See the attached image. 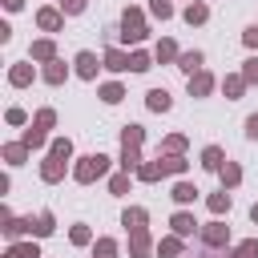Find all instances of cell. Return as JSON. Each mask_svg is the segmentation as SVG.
I'll return each mask as SVG.
<instances>
[{"label":"cell","mask_w":258,"mask_h":258,"mask_svg":"<svg viewBox=\"0 0 258 258\" xmlns=\"http://www.w3.org/2000/svg\"><path fill=\"white\" fill-rule=\"evenodd\" d=\"M105 69H113V73H125V69H129V56H125L121 48H109V52H105Z\"/></svg>","instance_id":"obj_14"},{"label":"cell","mask_w":258,"mask_h":258,"mask_svg":"<svg viewBox=\"0 0 258 258\" xmlns=\"http://www.w3.org/2000/svg\"><path fill=\"white\" fill-rule=\"evenodd\" d=\"M242 77H246V85H258V56H250L242 64Z\"/></svg>","instance_id":"obj_38"},{"label":"cell","mask_w":258,"mask_h":258,"mask_svg":"<svg viewBox=\"0 0 258 258\" xmlns=\"http://www.w3.org/2000/svg\"><path fill=\"white\" fill-rule=\"evenodd\" d=\"M145 105H149L153 113H169V109H173V97H169L165 89H149V93H145Z\"/></svg>","instance_id":"obj_5"},{"label":"cell","mask_w":258,"mask_h":258,"mask_svg":"<svg viewBox=\"0 0 258 258\" xmlns=\"http://www.w3.org/2000/svg\"><path fill=\"white\" fill-rule=\"evenodd\" d=\"M48 153H56V157H73V141H69V137H56Z\"/></svg>","instance_id":"obj_37"},{"label":"cell","mask_w":258,"mask_h":258,"mask_svg":"<svg viewBox=\"0 0 258 258\" xmlns=\"http://www.w3.org/2000/svg\"><path fill=\"white\" fill-rule=\"evenodd\" d=\"M206 16H210V8H206V4H198V0L185 8V24H206Z\"/></svg>","instance_id":"obj_21"},{"label":"cell","mask_w":258,"mask_h":258,"mask_svg":"<svg viewBox=\"0 0 258 258\" xmlns=\"http://www.w3.org/2000/svg\"><path fill=\"white\" fill-rule=\"evenodd\" d=\"M246 137H254V141H258V113H250V117H246Z\"/></svg>","instance_id":"obj_47"},{"label":"cell","mask_w":258,"mask_h":258,"mask_svg":"<svg viewBox=\"0 0 258 258\" xmlns=\"http://www.w3.org/2000/svg\"><path fill=\"white\" fill-rule=\"evenodd\" d=\"M157 165H161V173H181V169H185V157H181V153H169V157H161Z\"/></svg>","instance_id":"obj_25"},{"label":"cell","mask_w":258,"mask_h":258,"mask_svg":"<svg viewBox=\"0 0 258 258\" xmlns=\"http://www.w3.org/2000/svg\"><path fill=\"white\" fill-rule=\"evenodd\" d=\"M169 226H173V234H181V238H189V234H198V222H194V214H185V210H177Z\"/></svg>","instance_id":"obj_6"},{"label":"cell","mask_w":258,"mask_h":258,"mask_svg":"<svg viewBox=\"0 0 258 258\" xmlns=\"http://www.w3.org/2000/svg\"><path fill=\"white\" fill-rule=\"evenodd\" d=\"M4 117H8V125H24V109H8Z\"/></svg>","instance_id":"obj_48"},{"label":"cell","mask_w":258,"mask_h":258,"mask_svg":"<svg viewBox=\"0 0 258 258\" xmlns=\"http://www.w3.org/2000/svg\"><path fill=\"white\" fill-rule=\"evenodd\" d=\"M4 157H8V165H20L24 157H28V145L20 141V145H4Z\"/></svg>","instance_id":"obj_29"},{"label":"cell","mask_w":258,"mask_h":258,"mask_svg":"<svg viewBox=\"0 0 258 258\" xmlns=\"http://www.w3.org/2000/svg\"><path fill=\"white\" fill-rule=\"evenodd\" d=\"M165 149H169V153H181V149H185V137H177V133L165 137Z\"/></svg>","instance_id":"obj_44"},{"label":"cell","mask_w":258,"mask_h":258,"mask_svg":"<svg viewBox=\"0 0 258 258\" xmlns=\"http://www.w3.org/2000/svg\"><path fill=\"white\" fill-rule=\"evenodd\" d=\"M8 81L20 89V85H28L32 81V64H12V73H8Z\"/></svg>","instance_id":"obj_22"},{"label":"cell","mask_w":258,"mask_h":258,"mask_svg":"<svg viewBox=\"0 0 258 258\" xmlns=\"http://www.w3.org/2000/svg\"><path fill=\"white\" fill-rule=\"evenodd\" d=\"M121 226H125V230H133V234H137V230H145V210H137V206H133V210H125Z\"/></svg>","instance_id":"obj_18"},{"label":"cell","mask_w":258,"mask_h":258,"mask_svg":"<svg viewBox=\"0 0 258 258\" xmlns=\"http://www.w3.org/2000/svg\"><path fill=\"white\" fill-rule=\"evenodd\" d=\"M73 64H77V77H85V81H93V77H97V56H93V52H77V60H73Z\"/></svg>","instance_id":"obj_7"},{"label":"cell","mask_w":258,"mask_h":258,"mask_svg":"<svg viewBox=\"0 0 258 258\" xmlns=\"http://www.w3.org/2000/svg\"><path fill=\"white\" fill-rule=\"evenodd\" d=\"M141 141H145V129H141V125H125V129H121V145L141 149Z\"/></svg>","instance_id":"obj_17"},{"label":"cell","mask_w":258,"mask_h":258,"mask_svg":"<svg viewBox=\"0 0 258 258\" xmlns=\"http://www.w3.org/2000/svg\"><path fill=\"white\" fill-rule=\"evenodd\" d=\"M242 40H246V48H258V24H250V28L242 32Z\"/></svg>","instance_id":"obj_46"},{"label":"cell","mask_w":258,"mask_h":258,"mask_svg":"<svg viewBox=\"0 0 258 258\" xmlns=\"http://www.w3.org/2000/svg\"><path fill=\"white\" fill-rule=\"evenodd\" d=\"M52 230H56V222H52V214H48V210H44V214H40V218H36V222H32V234H36V238H48V234H52Z\"/></svg>","instance_id":"obj_20"},{"label":"cell","mask_w":258,"mask_h":258,"mask_svg":"<svg viewBox=\"0 0 258 258\" xmlns=\"http://www.w3.org/2000/svg\"><path fill=\"white\" fill-rule=\"evenodd\" d=\"M230 258H258V242H254V238H250V242H242V246H238Z\"/></svg>","instance_id":"obj_39"},{"label":"cell","mask_w":258,"mask_h":258,"mask_svg":"<svg viewBox=\"0 0 258 258\" xmlns=\"http://www.w3.org/2000/svg\"><path fill=\"white\" fill-rule=\"evenodd\" d=\"M210 210H214V214H226V210H230V194H226V189H222V194H210Z\"/></svg>","instance_id":"obj_35"},{"label":"cell","mask_w":258,"mask_h":258,"mask_svg":"<svg viewBox=\"0 0 258 258\" xmlns=\"http://www.w3.org/2000/svg\"><path fill=\"white\" fill-rule=\"evenodd\" d=\"M121 36H125L129 44L145 40V20H141V12H137V8H125V16H121Z\"/></svg>","instance_id":"obj_2"},{"label":"cell","mask_w":258,"mask_h":258,"mask_svg":"<svg viewBox=\"0 0 258 258\" xmlns=\"http://www.w3.org/2000/svg\"><path fill=\"white\" fill-rule=\"evenodd\" d=\"M153 56H157V60H177L181 52H177V44H173V40H161V44L153 48Z\"/></svg>","instance_id":"obj_27"},{"label":"cell","mask_w":258,"mask_h":258,"mask_svg":"<svg viewBox=\"0 0 258 258\" xmlns=\"http://www.w3.org/2000/svg\"><path fill=\"white\" fill-rule=\"evenodd\" d=\"M52 121H56V113H52V109H40L32 125H40V129H52Z\"/></svg>","instance_id":"obj_42"},{"label":"cell","mask_w":258,"mask_h":258,"mask_svg":"<svg viewBox=\"0 0 258 258\" xmlns=\"http://www.w3.org/2000/svg\"><path fill=\"white\" fill-rule=\"evenodd\" d=\"M20 4H24V0H4V8H8V12H16Z\"/></svg>","instance_id":"obj_49"},{"label":"cell","mask_w":258,"mask_h":258,"mask_svg":"<svg viewBox=\"0 0 258 258\" xmlns=\"http://www.w3.org/2000/svg\"><path fill=\"white\" fill-rule=\"evenodd\" d=\"M64 165H69V157L48 153V157H44V165H40V177H44V181H60V177H64Z\"/></svg>","instance_id":"obj_3"},{"label":"cell","mask_w":258,"mask_h":258,"mask_svg":"<svg viewBox=\"0 0 258 258\" xmlns=\"http://www.w3.org/2000/svg\"><path fill=\"white\" fill-rule=\"evenodd\" d=\"M36 24H40L44 32H56V28H60V12H56V8H40V12H36Z\"/></svg>","instance_id":"obj_11"},{"label":"cell","mask_w":258,"mask_h":258,"mask_svg":"<svg viewBox=\"0 0 258 258\" xmlns=\"http://www.w3.org/2000/svg\"><path fill=\"white\" fill-rule=\"evenodd\" d=\"M24 145H28V149H40V145H44V129H40V125L24 129Z\"/></svg>","instance_id":"obj_31"},{"label":"cell","mask_w":258,"mask_h":258,"mask_svg":"<svg viewBox=\"0 0 258 258\" xmlns=\"http://www.w3.org/2000/svg\"><path fill=\"white\" fill-rule=\"evenodd\" d=\"M218 177H222V189H234V185L242 181V169H238L234 161H226V165L218 169Z\"/></svg>","instance_id":"obj_12"},{"label":"cell","mask_w":258,"mask_h":258,"mask_svg":"<svg viewBox=\"0 0 258 258\" xmlns=\"http://www.w3.org/2000/svg\"><path fill=\"white\" fill-rule=\"evenodd\" d=\"M113 254H117V242H113V238H101L97 250H93V258H113Z\"/></svg>","instance_id":"obj_36"},{"label":"cell","mask_w":258,"mask_h":258,"mask_svg":"<svg viewBox=\"0 0 258 258\" xmlns=\"http://www.w3.org/2000/svg\"><path fill=\"white\" fill-rule=\"evenodd\" d=\"M137 165H141V153H137L133 145H121V169L129 173V169H137Z\"/></svg>","instance_id":"obj_24"},{"label":"cell","mask_w":258,"mask_h":258,"mask_svg":"<svg viewBox=\"0 0 258 258\" xmlns=\"http://www.w3.org/2000/svg\"><path fill=\"white\" fill-rule=\"evenodd\" d=\"M177 69H181V73H189V77H194V73H198V69H202V52H198V48H194V52H181V56H177Z\"/></svg>","instance_id":"obj_15"},{"label":"cell","mask_w":258,"mask_h":258,"mask_svg":"<svg viewBox=\"0 0 258 258\" xmlns=\"http://www.w3.org/2000/svg\"><path fill=\"white\" fill-rule=\"evenodd\" d=\"M210 89H214V77H210V73H202V69H198V73H194V77H189V97H206V93H210Z\"/></svg>","instance_id":"obj_8"},{"label":"cell","mask_w":258,"mask_h":258,"mask_svg":"<svg viewBox=\"0 0 258 258\" xmlns=\"http://www.w3.org/2000/svg\"><path fill=\"white\" fill-rule=\"evenodd\" d=\"M109 189H113V194H125V189H129V177H125V173H117V177L109 181Z\"/></svg>","instance_id":"obj_45"},{"label":"cell","mask_w":258,"mask_h":258,"mask_svg":"<svg viewBox=\"0 0 258 258\" xmlns=\"http://www.w3.org/2000/svg\"><path fill=\"white\" fill-rule=\"evenodd\" d=\"M198 194H202V189H198L194 181H177V185H173V202H177V206H189V202H198Z\"/></svg>","instance_id":"obj_10"},{"label":"cell","mask_w":258,"mask_h":258,"mask_svg":"<svg viewBox=\"0 0 258 258\" xmlns=\"http://www.w3.org/2000/svg\"><path fill=\"white\" fill-rule=\"evenodd\" d=\"M85 4H89V0H60V8H64L69 16H77V12H85Z\"/></svg>","instance_id":"obj_43"},{"label":"cell","mask_w":258,"mask_h":258,"mask_svg":"<svg viewBox=\"0 0 258 258\" xmlns=\"http://www.w3.org/2000/svg\"><path fill=\"white\" fill-rule=\"evenodd\" d=\"M157 254H161V258H177V254H181V234L161 238V242H157Z\"/></svg>","instance_id":"obj_19"},{"label":"cell","mask_w":258,"mask_h":258,"mask_svg":"<svg viewBox=\"0 0 258 258\" xmlns=\"http://www.w3.org/2000/svg\"><path fill=\"white\" fill-rule=\"evenodd\" d=\"M32 60H52V40H36L32 44Z\"/></svg>","instance_id":"obj_34"},{"label":"cell","mask_w":258,"mask_h":258,"mask_svg":"<svg viewBox=\"0 0 258 258\" xmlns=\"http://www.w3.org/2000/svg\"><path fill=\"white\" fill-rule=\"evenodd\" d=\"M121 97H125V89H121V85H113V81H109V85H101V101H105V105H117Z\"/></svg>","instance_id":"obj_28"},{"label":"cell","mask_w":258,"mask_h":258,"mask_svg":"<svg viewBox=\"0 0 258 258\" xmlns=\"http://www.w3.org/2000/svg\"><path fill=\"white\" fill-rule=\"evenodd\" d=\"M137 177H141V181H157V177H165V173H161L157 161H149V165H137Z\"/></svg>","instance_id":"obj_32"},{"label":"cell","mask_w":258,"mask_h":258,"mask_svg":"<svg viewBox=\"0 0 258 258\" xmlns=\"http://www.w3.org/2000/svg\"><path fill=\"white\" fill-rule=\"evenodd\" d=\"M64 77H69V64H64V60H48V69H44V81H48V85H60Z\"/></svg>","instance_id":"obj_16"},{"label":"cell","mask_w":258,"mask_h":258,"mask_svg":"<svg viewBox=\"0 0 258 258\" xmlns=\"http://www.w3.org/2000/svg\"><path fill=\"white\" fill-rule=\"evenodd\" d=\"M129 69H133V73H145V69H149V52H133V56H129Z\"/></svg>","instance_id":"obj_40"},{"label":"cell","mask_w":258,"mask_h":258,"mask_svg":"<svg viewBox=\"0 0 258 258\" xmlns=\"http://www.w3.org/2000/svg\"><path fill=\"white\" fill-rule=\"evenodd\" d=\"M129 250H133V258H145V254H149V234H145V230H137V234H133V242H129Z\"/></svg>","instance_id":"obj_26"},{"label":"cell","mask_w":258,"mask_h":258,"mask_svg":"<svg viewBox=\"0 0 258 258\" xmlns=\"http://www.w3.org/2000/svg\"><path fill=\"white\" fill-rule=\"evenodd\" d=\"M12 258H40V250H36V242H16L12 250H8Z\"/></svg>","instance_id":"obj_30"},{"label":"cell","mask_w":258,"mask_h":258,"mask_svg":"<svg viewBox=\"0 0 258 258\" xmlns=\"http://www.w3.org/2000/svg\"><path fill=\"white\" fill-rule=\"evenodd\" d=\"M202 242H206L210 250H218V246H226V242H230V230H226L222 222H210V226L202 230Z\"/></svg>","instance_id":"obj_4"},{"label":"cell","mask_w":258,"mask_h":258,"mask_svg":"<svg viewBox=\"0 0 258 258\" xmlns=\"http://www.w3.org/2000/svg\"><path fill=\"white\" fill-rule=\"evenodd\" d=\"M149 12H153L157 20H169V16H173V4H169V0H149Z\"/></svg>","instance_id":"obj_33"},{"label":"cell","mask_w":258,"mask_h":258,"mask_svg":"<svg viewBox=\"0 0 258 258\" xmlns=\"http://www.w3.org/2000/svg\"><path fill=\"white\" fill-rule=\"evenodd\" d=\"M202 165L218 173V169L226 165V153H222V145H206V149H202Z\"/></svg>","instance_id":"obj_9"},{"label":"cell","mask_w":258,"mask_h":258,"mask_svg":"<svg viewBox=\"0 0 258 258\" xmlns=\"http://www.w3.org/2000/svg\"><path fill=\"white\" fill-rule=\"evenodd\" d=\"M222 89H226V97H230V101H238V97H242V89H246V77H226V81H222Z\"/></svg>","instance_id":"obj_23"},{"label":"cell","mask_w":258,"mask_h":258,"mask_svg":"<svg viewBox=\"0 0 258 258\" xmlns=\"http://www.w3.org/2000/svg\"><path fill=\"white\" fill-rule=\"evenodd\" d=\"M250 218H254V222H258V206H254V210H250Z\"/></svg>","instance_id":"obj_50"},{"label":"cell","mask_w":258,"mask_h":258,"mask_svg":"<svg viewBox=\"0 0 258 258\" xmlns=\"http://www.w3.org/2000/svg\"><path fill=\"white\" fill-rule=\"evenodd\" d=\"M109 173V157L105 153H89V157H81L77 165H73V177L81 181V185H89V181H97V177H105Z\"/></svg>","instance_id":"obj_1"},{"label":"cell","mask_w":258,"mask_h":258,"mask_svg":"<svg viewBox=\"0 0 258 258\" xmlns=\"http://www.w3.org/2000/svg\"><path fill=\"white\" fill-rule=\"evenodd\" d=\"M69 238H73V246H89V238H93V234H89V226H73V234H69Z\"/></svg>","instance_id":"obj_41"},{"label":"cell","mask_w":258,"mask_h":258,"mask_svg":"<svg viewBox=\"0 0 258 258\" xmlns=\"http://www.w3.org/2000/svg\"><path fill=\"white\" fill-rule=\"evenodd\" d=\"M24 230H32V218H8V214H4V234H8V238H20Z\"/></svg>","instance_id":"obj_13"}]
</instances>
